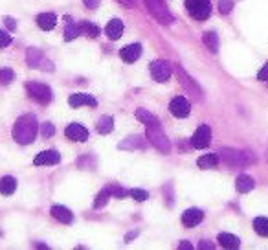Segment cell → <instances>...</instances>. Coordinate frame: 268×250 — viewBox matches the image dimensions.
Masks as SVG:
<instances>
[{"mask_svg": "<svg viewBox=\"0 0 268 250\" xmlns=\"http://www.w3.org/2000/svg\"><path fill=\"white\" fill-rule=\"evenodd\" d=\"M39 131V124H37V118L34 114H24L20 116L13 125V140L20 145H28L35 140Z\"/></svg>", "mask_w": 268, "mask_h": 250, "instance_id": "obj_1", "label": "cell"}, {"mask_svg": "<svg viewBox=\"0 0 268 250\" xmlns=\"http://www.w3.org/2000/svg\"><path fill=\"white\" fill-rule=\"evenodd\" d=\"M220 160L232 167H243L251 164V162H255V155L250 153V151H237L224 147L220 151Z\"/></svg>", "mask_w": 268, "mask_h": 250, "instance_id": "obj_2", "label": "cell"}, {"mask_svg": "<svg viewBox=\"0 0 268 250\" xmlns=\"http://www.w3.org/2000/svg\"><path fill=\"white\" fill-rule=\"evenodd\" d=\"M143 4H145L147 11L158 20L160 24H164V26L173 24L175 18H173L171 11L168 9V6L164 4V0H143Z\"/></svg>", "mask_w": 268, "mask_h": 250, "instance_id": "obj_3", "label": "cell"}, {"mask_svg": "<svg viewBox=\"0 0 268 250\" xmlns=\"http://www.w3.org/2000/svg\"><path fill=\"white\" fill-rule=\"evenodd\" d=\"M185 9L195 20L204 22L211 15V2L210 0H185Z\"/></svg>", "mask_w": 268, "mask_h": 250, "instance_id": "obj_4", "label": "cell"}, {"mask_svg": "<svg viewBox=\"0 0 268 250\" xmlns=\"http://www.w3.org/2000/svg\"><path fill=\"white\" fill-rule=\"evenodd\" d=\"M26 92H28V96H30L34 101H37L39 105H48L51 101V98H53L50 87H48V85H42V83H32V81H28V83H26Z\"/></svg>", "mask_w": 268, "mask_h": 250, "instance_id": "obj_5", "label": "cell"}, {"mask_svg": "<svg viewBox=\"0 0 268 250\" xmlns=\"http://www.w3.org/2000/svg\"><path fill=\"white\" fill-rule=\"evenodd\" d=\"M147 140L160 153H164V155H168L169 151H171V142H169V138L166 136V133L162 131V125H158V127H147Z\"/></svg>", "mask_w": 268, "mask_h": 250, "instance_id": "obj_6", "label": "cell"}, {"mask_svg": "<svg viewBox=\"0 0 268 250\" xmlns=\"http://www.w3.org/2000/svg\"><path fill=\"white\" fill-rule=\"evenodd\" d=\"M26 59H28V67L30 68H41V70H48V72L53 70L51 61L44 57V54L39 48H28Z\"/></svg>", "mask_w": 268, "mask_h": 250, "instance_id": "obj_7", "label": "cell"}, {"mask_svg": "<svg viewBox=\"0 0 268 250\" xmlns=\"http://www.w3.org/2000/svg\"><path fill=\"white\" fill-rule=\"evenodd\" d=\"M171 63L169 61H152L151 63V75L154 81H158V83H164V81H168L169 75H171Z\"/></svg>", "mask_w": 268, "mask_h": 250, "instance_id": "obj_8", "label": "cell"}, {"mask_svg": "<svg viewBox=\"0 0 268 250\" xmlns=\"http://www.w3.org/2000/svg\"><path fill=\"white\" fill-rule=\"evenodd\" d=\"M211 143V129L208 125H201L191 138V145L195 149H206Z\"/></svg>", "mask_w": 268, "mask_h": 250, "instance_id": "obj_9", "label": "cell"}, {"mask_svg": "<svg viewBox=\"0 0 268 250\" xmlns=\"http://www.w3.org/2000/svg\"><path fill=\"white\" fill-rule=\"evenodd\" d=\"M178 75H180V83L185 87V90L189 92V94H191V96L197 101H202V98H204V96H202V89L199 87V85H197V81H195V79H191L189 75L185 74L184 68H180V67H178Z\"/></svg>", "mask_w": 268, "mask_h": 250, "instance_id": "obj_10", "label": "cell"}, {"mask_svg": "<svg viewBox=\"0 0 268 250\" xmlns=\"http://www.w3.org/2000/svg\"><path fill=\"white\" fill-rule=\"evenodd\" d=\"M169 110H171V114L175 118H185L189 116V112H191V105H189V101L185 100L184 96H176L171 101Z\"/></svg>", "mask_w": 268, "mask_h": 250, "instance_id": "obj_11", "label": "cell"}, {"mask_svg": "<svg viewBox=\"0 0 268 250\" xmlns=\"http://www.w3.org/2000/svg\"><path fill=\"white\" fill-rule=\"evenodd\" d=\"M59 162H61V155H59L55 149L42 151V153H39L34 160L35 166H55Z\"/></svg>", "mask_w": 268, "mask_h": 250, "instance_id": "obj_12", "label": "cell"}, {"mask_svg": "<svg viewBox=\"0 0 268 250\" xmlns=\"http://www.w3.org/2000/svg\"><path fill=\"white\" fill-rule=\"evenodd\" d=\"M202 219H204V212L199 208H189L182 214V225L185 228H193V226L201 225Z\"/></svg>", "mask_w": 268, "mask_h": 250, "instance_id": "obj_13", "label": "cell"}, {"mask_svg": "<svg viewBox=\"0 0 268 250\" xmlns=\"http://www.w3.org/2000/svg\"><path fill=\"white\" fill-rule=\"evenodd\" d=\"M65 134H67L68 140H74V142H86L88 140V131L79 124H70Z\"/></svg>", "mask_w": 268, "mask_h": 250, "instance_id": "obj_14", "label": "cell"}, {"mask_svg": "<svg viewBox=\"0 0 268 250\" xmlns=\"http://www.w3.org/2000/svg\"><path fill=\"white\" fill-rule=\"evenodd\" d=\"M142 55V44L140 42H134V44H129L125 48H121L119 50V57L123 59L125 63H134V61H138Z\"/></svg>", "mask_w": 268, "mask_h": 250, "instance_id": "obj_15", "label": "cell"}, {"mask_svg": "<svg viewBox=\"0 0 268 250\" xmlns=\"http://www.w3.org/2000/svg\"><path fill=\"white\" fill-rule=\"evenodd\" d=\"M68 105L72 108H79V107H83V105L96 107L98 101H96V98H92L90 94H72V96L68 98Z\"/></svg>", "mask_w": 268, "mask_h": 250, "instance_id": "obj_16", "label": "cell"}, {"mask_svg": "<svg viewBox=\"0 0 268 250\" xmlns=\"http://www.w3.org/2000/svg\"><path fill=\"white\" fill-rule=\"evenodd\" d=\"M51 215H53V219H57L59 223H63V225H72L74 223V214L67 206H61V204H53L51 206Z\"/></svg>", "mask_w": 268, "mask_h": 250, "instance_id": "obj_17", "label": "cell"}, {"mask_svg": "<svg viewBox=\"0 0 268 250\" xmlns=\"http://www.w3.org/2000/svg\"><path fill=\"white\" fill-rule=\"evenodd\" d=\"M105 34H107L110 41H117L121 37V34H123V22L119 18H112L107 24V28H105Z\"/></svg>", "mask_w": 268, "mask_h": 250, "instance_id": "obj_18", "label": "cell"}, {"mask_svg": "<svg viewBox=\"0 0 268 250\" xmlns=\"http://www.w3.org/2000/svg\"><path fill=\"white\" fill-rule=\"evenodd\" d=\"M37 24H39V28L44 30V32H50V30H53L55 24H57V15H55V13H41V15L37 17Z\"/></svg>", "mask_w": 268, "mask_h": 250, "instance_id": "obj_19", "label": "cell"}, {"mask_svg": "<svg viewBox=\"0 0 268 250\" xmlns=\"http://www.w3.org/2000/svg\"><path fill=\"white\" fill-rule=\"evenodd\" d=\"M136 118H138L145 127H158V125H162L158 118L154 116V114H151L149 110H145V108H138V110H136Z\"/></svg>", "mask_w": 268, "mask_h": 250, "instance_id": "obj_20", "label": "cell"}, {"mask_svg": "<svg viewBox=\"0 0 268 250\" xmlns=\"http://www.w3.org/2000/svg\"><path fill=\"white\" fill-rule=\"evenodd\" d=\"M15 190H17V179H13L11 175H6L0 179V193L2 195L9 197V195L15 193Z\"/></svg>", "mask_w": 268, "mask_h": 250, "instance_id": "obj_21", "label": "cell"}, {"mask_svg": "<svg viewBox=\"0 0 268 250\" xmlns=\"http://www.w3.org/2000/svg\"><path fill=\"white\" fill-rule=\"evenodd\" d=\"M253 186H255V180H253L250 175H239L237 177V180H235V188H237V192L239 193L251 192Z\"/></svg>", "mask_w": 268, "mask_h": 250, "instance_id": "obj_22", "label": "cell"}, {"mask_svg": "<svg viewBox=\"0 0 268 250\" xmlns=\"http://www.w3.org/2000/svg\"><path fill=\"white\" fill-rule=\"evenodd\" d=\"M119 149H145V138H142V136H129L125 142L119 143Z\"/></svg>", "mask_w": 268, "mask_h": 250, "instance_id": "obj_23", "label": "cell"}, {"mask_svg": "<svg viewBox=\"0 0 268 250\" xmlns=\"http://www.w3.org/2000/svg\"><path fill=\"white\" fill-rule=\"evenodd\" d=\"M218 243H220V247H224V249H239V237L234 235V233H218Z\"/></svg>", "mask_w": 268, "mask_h": 250, "instance_id": "obj_24", "label": "cell"}, {"mask_svg": "<svg viewBox=\"0 0 268 250\" xmlns=\"http://www.w3.org/2000/svg\"><path fill=\"white\" fill-rule=\"evenodd\" d=\"M202 42L208 46V50L213 52V54H217L218 52V35L215 32H206V34L202 35Z\"/></svg>", "mask_w": 268, "mask_h": 250, "instance_id": "obj_25", "label": "cell"}, {"mask_svg": "<svg viewBox=\"0 0 268 250\" xmlns=\"http://www.w3.org/2000/svg\"><path fill=\"white\" fill-rule=\"evenodd\" d=\"M96 129H98V133L100 134L112 133V129H114V120L110 116H101L100 120H98V124H96Z\"/></svg>", "mask_w": 268, "mask_h": 250, "instance_id": "obj_26", "label": "cell"}, {"mask_svg": "<svg viewBox=\"0 0 268 250\" xmlns=\"http://www.w3.org/2000/svg\"><path fill=\"white\" fill-rule=\"evenodd\" d=\"M67 18V28H65V39L67 41H74L76 37H79L81 35V32H79V24H76L74 20L70 17H65Z\"/></svg>", "mask_w": 268, "mask_h": 250, "instance_id": "obj_27", "label": "cell"}, {"mask_svg": "<svg viewBox=\"0 0 268 250\" xmlns=\"http://www.w3.org/2000/svg\"><path fill=\"white\" fill-rule=\"evenodd\" d=\"M79 32H81V35H88V37H98L100 35V28L96 24H92V22H88V20H81L79 22Z\"/></svg>", "mask_w": 268, "mask_h": 250, "instance_id": "obj_28", "label": "cell"}, {"mask_svg": "<svg viewBox=\"0 0 268 250\" xmlns=\"http://www.w3.org/2000/svg\"><path fill=\"white\" fill-rule=\"evenodd\" d=\"M253 230L259 233L261 237H268V219L267 217H255V219H253Z\"/></svg>", "mask_w": 268, "mask_h": 250, "instance_id": "obj_29", "label": "cell"}, {"mask_svg": "<svg viewBox=\"0 0 268 250\" xmlns=\"http://www.w3.org/2000/svg\"><path fill=\"white\" fill-rule=\"evenodd\" d=\"M197 164H199L201 169H211V167H215L218 164V157L217 155H204V157L199 159Z\"/></svg>", "mask_w": 268, "mask_h": 250, "instance_id": "obj_30", "label": "cell"}, {"mask_svg": "<svg viewBox=\"0 0 268 250\" xmlns=\"http://www.w3.org/2000/svg\"><path fill=\"white\" fill-rule=\"evenodd\" d=\"M110 197H112V192H110V186H109V188H105V190H101L100 192L98 199H96V202H94V208H103V206L109 202Z\"/></svg>", "mask_w": 268, "mask_h": 250, "instance_id": "obj_31", "label": "cell"}, {"mask_svg": "<svg viewBox=\"0 0 268 250\" xmlns=\"http://www.w3.org/2000/svg\"><path fill=\"white\" fill-rule=\"evenodd\" d=\"M15 79V72L11 68H0V85H9Z\"/></svg>", "mask_w": 268, "mask_h": 250, "instance_id": "obj_32", "label": "cell"}, {"mask_svg": "<svg viewBox=\"0 0 268 250\" xmlns=\"http://www.w3.org/2000/svg\"><path fill=\"white\" fill-rule=\"evenodd\" d=\"M218 11L222 15H230L234 11V0H218Z\"/></svg>", "mask_w": 268, "mask_h": 250, "instance_id": "obj_33", "label": "cell"}, {"mask_svg": "<svg viewBox=\"0 0 268 250\" xmlns=\"http://www.w3.org/2000/svg\"><path fill=\"white\" fill-rule=\"evenodd\" d=\"M129 195H131L134 200H138V202H143V200L149 199V193L145 192V190H138V188L131 190V192H129Z\"/></svg>", "mask_w": 268, "mask_h": 250, "instance_id": "obj_34", "label": "cell"}, {"mask_svg": "<svg viewBox=\"0 0 268 250\" xmlns=\"http://www.w3.org/2000/svg\"><path fill=\"white\" fill-rule=\"evenodd\" d=\"M41 134L44 136V138H51V136L55 134V127H53V124H50V122L42 124V127H41Z\"/></svg>", "mask_w": 268, "mask_h": 250, "instance_id": "obj_35", "label": "cell"}, {"mask_svg": "<svg viewBox=\"0 0 268 250\" xmlns=\"http://www.w3.org/2000/svg\"><path fill=\"white\" fill-rule=\"evenodd\" d=\"M110 192H112V197H116V199H125L127 195H129V192H125L119 186H110Z\"/></svg>", "mask_w": 268, "mask_h": 250, "instance_id": "obj_36", "label": "cell"}, {"mask_svg": "<svg viewBox=\"0 0 268 250\" xmlns=\"http://www.w3.org/2000/svg\"><path fill=\"white\" fill-rule=\"evenodd\" d=\"M9 44H11V35L4 30H0V48H6Z\"/></svg>", "mask_w": 268, "mask_h": 250, "instance_id": "obj_37", "label": "cell"}, {"mask_svg": "<svg viewBox=\"0 0 268 250\" xmlns=\"http://www.w3.org/2000/svg\"><path fill=\"white\" fill-rule=\"evenodd\" d=\"M257 79H259V81H268V63L259 70V74H257Z\"/></svg>", "mask_w": 268, "mask_h": 250, "instance_id": "obj_38", "label": "cell"}, {"mask_svg": "<svg viewBox=\"0 0 268 250\" xmlns=\"http://www.w3.org/2000/svg\"><path fill=\"white\" fill-rule=\"evenodd\" d=\"M83 4L88 9H96L101 4V0H83Z\"/></svg>", "mask_w": 268, "mask_h": 250, "instance_id": "obj_39", "label": "cell"}, {"mask_svg": "<svg viewBox=\"0 0 268 250\" xmlns=\"http://www.w3.org/2000/svg\"><path fill=\"white\" fill-rule=\"evenodd\" d=\"M4 22H6V26H8L11 32H13V30H17V22H15V20H13L11 17H6V18H4Z\"/></svg>", "mask_w": 268, "mask_h": 250, "instance_id": "obj_40", "label": "cell"}, {"mask_svg": "<svg viewBox=\"0 0 268 250\" xmlns=\"http://www.w3.org/2000/svg\"><path fill=\"white\" fill-rule=\"evenodd\" d=\"M199 249L201 250H206V249H213V243H210V241H206V239H204V241H201L199 243Z\"/></svg>", "mask_w": 268, "mask_h": 250, "instance_id": "obj_41", "label": "cell"}, {"mask_svg": "<svg viewBox=\"0 0 268 250\" xmlns=\"http://www.w3.org/2000/svg\"><path fill=\"white\" fill-rule=\"evenodd\" d=\"M119 4H123L125 8H134V0H117Z\"/></svg>", "mask_w": 268, "mask_h": 250, "instance_id": "obj_42", "label": "cell"}, {"mask_svg": "<svg viewBox=\"0 0 268 250\" xmlns=\"http://www.w3.org/2000/svg\"><path fill=\"white\" fill-rule=\"evenodd\" d=\"M180 249H182V250H189V249H193V247H191V243L184 241V243H180Z\"/></svg>", "mask_w": 268, "mask_h": 250, "instance_id": "obj_43", "label": "cell"}, {"mask_svg": "<svg viewBox=\"0 0 268 250\" xmlns=\"http://www.w3.org/2000/svg\"><path fill=\"white\" fill-rule=\"evenodd\" d=\"M136 235H138V232H131V233H129V235H127V237H125V241L129 243V241H131V239H133V237H136Z\"/></svg>", "mask_w": 268, "mask_h": 250, "instance_id": "obj_44", "label": "cell"}, {"mask_svg": "<svg viewBox=\"0 0 268 250\" xmlns=\"http://www.w3.org/2000/svg\"><path fill=\"white\" fill-rule=\"evenodd\" d=\"M267 159H268V153H267Z\"/></svg>", "mask_w": 268, "mask_h": 250, "instance_id": "obj_45", "label": "cell"}, {"mask_svg": "<svg viewBox=\"0 0 268 250\" xmlns=\"http://www.w3.org/2000/svg\"><path fill=\"white\" fill-rule=\"evenodd\" d=\"M267 83H268V81H267Z\"/></svg>", "mask_w": 268, "mask_h": 250, "instance_id": "obj_46", "label": "cell"}]
</instances>
